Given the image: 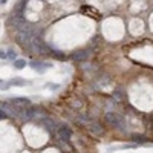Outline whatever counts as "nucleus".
Listing matches in <instances>:
<instances>
[{
  "label": "nucleus",
  "instance_id": "f257e3e1",
  "mask_svg": "<svg viewBox=\"0 0 153 153\" xmlns=\"http://www.w3.org/2000/svg\"><path fill=\"white\" fill-rule=\"evenodd\" d=\"M26 49H29V51H32V52H37V54H46V52H49V48L46 46V43L43 41L40 37H37V35L29 41V45L26 46Z\"/></svg>",
  "mask_w": 153,
  "mask_h": 153
},
{
  "label": "nucleus",
  "instance_id": "f03ea898",
  "mask_svg": "<svg viewBox=\"0 0 153 153\" xmlns=\"http://www.w3.org/2000/svg\"><path fill=\"white\" fill-rule=\"evenodd\" d=\"M106 121L112 125V127H116V129H121L124 125V119L123 116H119L118 113L115 112H107L106 113Z\"/></svg>",
  "mask_w": 153,
  "mask_h": 153
},
{
  "label": "nucleus",
  "instance_id": "7ed1b4c3",
  "mask_svg": "<svg viewBox=\"0 0 153 153\" xmlns=\"http://www.w3.org/2000/svg\"><path fill=\"white\" fill-rule=\"evenodd\" d=\"M2 110L5 113H9L12 115V116H21V113H23V110L19 107H15L14 104H11V103H3L2 104Z\"/></svg>",
  "mask_w": 153,
  "mask_h": 153
},
{
  "label": "nucleus",
  "instance_id": "20e7f679",
  "mask_svg": "<svg viewBox=\"0 0 153 153\" xmlns=\"http://www.w3.org/2000/svg\"><path fill=\"white\" fill-rule=\"evenodd\" d=\"M11 104H14L15 107L21 109V110H25V109H28V107L32 106L28 98H23V96H15V98H12V100H11Z\"/></svg>",
  "mask_w": 153,
  "mask_h": 153
},
{
  "label": "nucleus",
  "instance_id": "39448f33",
  "mask_svg": "<svg viewBox=\"0 0 153 153\" xmlns=\"http://www.w3.org/2000/svg\"><path fill=\"white\" fill-rule=\"evenodd\" d=\"M29 66H31L32 69L38 70V72H45V70L49 69V68L52 66V64H48V63H38V61H31Z\"/></svg>",
  "mask_w": 153,
  "mask_h": 153
},
{
  "label": "nucleus",
  "instance_id": "423d86ee",
  "mask_svg": "<svg viewBox=\"0 0 153 153\" xmlns=\"http://www.w3.org/2000/svg\"><path fill=\"white\" fill-rule=\"evenodd\" d=\"M58 136H60V139H61V141H69V138H70V130L63 125V127L58 129Z\"/></svg>",
  "mask_w": 153,
  "mask_h": 153
},
{
  "label": "nucleus",
  "instance_id": "0eeeda50",
  "mask_svg": "<svg viewBox=\"0 0 153 153\" xmlns=\"http://www.w3.org/2000/svg\"><path fill=\"white\" fill-rule=\"evenodd\" d=\"M87 57H89V52L87 51H78V52H75L72 55V58L75 60V61H84Z\"/></svg>",
  "mask_w": 153,
  "mask_h": 153
},
{
  "label": "nucleus",
  "instance_id": "6e6552de",
  "mask_svg": "<svg viewBox=\"0 0 153 153\" xmlns=\"http://www.w3.org/2000/svg\"><path fill=\"white\" fill-rule=\"evenodd\" d=\"M35 112H37V109L34 107V106H31V107H28V109H25V110H23V118L25 119H32V118H34L35 116Z\"/></svg>",
  "mask_w": 153,
  "mask_h": 153
},
{
  "label": "nucleus",
  "instance_id": "1a4fd4ad",
  "mask_svg": "<svg viewBox=\"0 0 153 153\" xmlns=\"http://www.w3.org/2000/svg\"><path fill=\"white\" fill-rule=\"evenodd\" d=\"M87 129H89L92 133H95V135H101V133H103V129H101V125L98 124V123H92V124H87Z\"/></svg>",
  "mask_w": 153,
  "mask_h": 153
},
{
  "label": "nucleus",
  "instance_id": "9d476101",
  "mask_svg": "<svg viewBox=\"0 0 153 153\" xmlns=\"http://www.w3.org/2000/svg\"><path fill=\"white\" fill-rule=\"evenodd\" d=\"M41 123L46 125V129L49 130V132H52V133L55 132V123H54V121H51V119H49V118H45Z\"/></svg>",
  "mask_w": 153,
  "mask_h": 153
},
{
  "label": "nucleus",
  "instance_id": "9b49d317",
  "mask_svg": "<svg viewBox=\"0 0 153 153\" xmlns=\"http://www.w3.org/2000/svg\"><path fill=\"white\" fill-rule=\"evenodd\" d=\"M25 66H26L25 60H15V61H14V68L15 69H23Z\"/></svg>",
  "mask_w": 153,
  "mask_h": 153
},
{
  "label": "nucleus",
  "instance_id": "f8f14e48",
  "mask_svg": "<svg viewBox=\"0 0 153 153\" xmlns=\"http://www.w3.org/2000/svg\"><path fill=\"white\" fill-rule=\"evenodd\" d=\"M113 96L116 98L118 101H119V100H123V98H124V95H123L121 89H115V90H113Z\"/></svg>",
  "mask_w": 153,
  "mask_h": 153
},
{
  "label": "nucleus",
  "instance_id": "ddd939ff",
  "mask_svg": "<svg viewBox=\"0 0 153 153\" xmlns=\"http://www.w3.org/2000/svg\"><path fill=\"white\" fill-rule=\"evenodd\" d=\"M6 54H8V58H11V60H14V61H15V57H17V52H15L14 49H8V51H6Z\"/></svg>",
  "mask_w": 153,
  "mask_h": 153
},
{
  "label": "nucleus",
  "instance_id": "4468645a",
  "mask_svg": "<svg viewBox=\"0 0 153 153\" xmlns=\"http://www.w3.org/2000/svg\"><path fill=\"white\" fill-rule=\"evenodd\" d=\"M132 139H133V141H139V143H145V141H147L144 136H141V135H133Z\"/></svg>",
  "mask_w": 153,
  "mask_h": 153
},
{
  "label": "nucleus",
  "instance_id": "2eb2a0df",
  "mask_svg": "<svg viewBox=\"0 0 153 153\" xmlns=\"http://www.w3.org/2000/svg\"><path fill=\"white\" fill-rule=\"evenodd\" d=\"M11 83H12V84H19V86H23V84H26V81H25V80H20V78H17V80H12Z\"/></svg>",
  "mask_w": 153,
  "mask_h": 153
},
{
  "label": "nucleus",
  "instance_id": "dca6fc26",
  "mask_svg": "<svg viewBox=\"0 0 153 153\" xmlns=\"http://www.w3.org/2000/svg\"><path fill=\"white\" fill-rule=\"evenodd\" d=\"M72 106L74 107H81V103L80 101H72Z\"/></svg>",
  "mask_w": 153,
  "mask_h": 153
},
{
  "label": "nucleus",
  "instance_id": "f3484780",
  "mask_svg": "<svg viewBox=\"0 0 153 153\" xmlns=\"http://www.w3.org/2000/svg\"><path fill=\"white\" fill-rule=\"evenodd\" d=\"M0 118H2V119H3V118H6V113H5L3 110H2V113H0Z\"/></svg>",
  "mask_w": 153,
  "mask_h": 153
}]
</instances>
